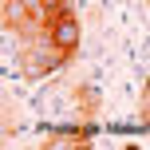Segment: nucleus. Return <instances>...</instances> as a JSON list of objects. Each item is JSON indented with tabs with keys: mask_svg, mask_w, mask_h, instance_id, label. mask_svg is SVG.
Returning a JSON list of instances; mask_svg holds the SVG:
<instances>
[{
	"mask_svg": "<svg viewBox=\"0 0 150 150\" xmlns=\"http://www.w3.org/2000/svg\"><path fill=\"white\" fill-rule=\"evenodd\" d=\"M67 59H71V52H63L47 36H40V40H28V47L20 55V67H24V75H47V71L63 67Z\"/></svg>",
	"mask_w": 150,
	"mask_h": 150,
	"instance_id": "1",
	"label": "nucleus"
},
{
	"mask_svg": "<svg viewBox=\"0 0 150 150\" xmlns=\"http://www.w3.org/2000/svg\"><path fill=\"white\" fill-rule=\"evenodd\" d=\"M44 36L52 40L55 47H63V52H71V55H75L79 36H83V24H79V16H75V12H63V16H55V24L44 32Z\"/></svg>",
	"mask_w": 150,
	"mask_h": 150,
	"instance_id": "2",
	"label": "nucleus"
},
{
	"mask_svg": "<svg viewBox=\"0 0 150 150\" xmlns=\"http://www.w3.org/2000/svg\"><path fill=\"white\" fill-rule=\"evenodd\" d=\"M4 28H12L20 40H28V4L24 0H4Z\"/></svg>",
	"mask_w": 150,
	"mask_h": 150,
	"instance_id": "3",
	"label": "nucleus"
},
{
	"mask_svg": "<svg viewBox=\"0 0 150 150\" xmlns=\"http://www.w3.org/2000/svg\"><path fill=\"white\" fill-rule=\"evenodd\" d=\"M75 99L83 103V111H95V107H99V91H95V87H79Z\"/></svg>",
	"mask_w": 150,
	"mask_h": 150,
	"instance_id": "4",
	"label": "nucleus"
}]
</instances>
